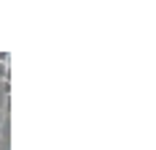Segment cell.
Masks as SVG:
<instances>
[{"mask_svg": "<svg viewBox=\"0 0 156 150\" xmlns=\"http://www.w3.org/2000/svg\"><path fill=\"white\" fill-rule=\"evenodd\" d=\"M3 79H8V66L0 63V82H3Z\"/></svg>", "mask_w": 156, "mask_h": 150, "instance_id": "cell-2", "label": "cell"}, {"mask_svg": "<svg viewBox=\"0 0 156 150\" xmlns=\"http://www.w3.org/2000/svg\"><path fill=\"white\" fill-rule=\"evenodd\" d=\"M3 93H5V98L11 96V82H8V79H3Z\"/></svg>", "mask_w": 156, "mask_h": 150, "instance_id": "cell-1", "label": "cell"}, {"mask_svg": "<svg viewBox=\"0 0 156 150\" xmlns=\"http://www.w3.org/2000/svg\"><path fill=\"white\" fill-rule=\"evenodd\" d=\"M3 120H5V112H3V109H0V123H3Z\"/></svg>", "mask_w": 156, "mask_h": 150, "instance_id": "cell-3", "label": "cell"}]
</instances>
